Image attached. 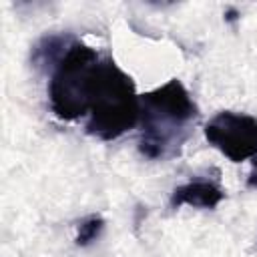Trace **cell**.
I'll return each mask as SVG.
<instances>
[{
  "mask_svg": "<svg viewBox=\"0 0 257 257\" xmlns=\"http://www.w3.org/2000/svg\"><path fill=\"white\" fill-rule=\"evenodd\" d=\"M199 108L179 78L139 94V153L147 159H171L193 133Z\"/></svg>",
  "mask_w": 257,
  "mask_h": 257,
  "instance_id": "6da1fadb",
  "label": "cell"
},
{
  "mask_svg": "<svg viewBox=\"0 0 257 257\" xmlns=\"http://www.w3.org/2000/svg\"><path fill=\"white\" fill-rule=\"evenodd\" d=\"M139 122V94L133 78L110 58H100L88 94L84 131L100 141H114Z\"/></svg>",
  "mask_w": 257,
  "mask_h": 257,
  "instance_id": "7a4b0ae2",
  "label": "cell"
},
{
  "mask_svg": "<svg viewBox=\"0 0 257 257\" xmlns=\"http://www.w3.org/2000/svg\"><path fill=\"white\" fill-rule=\"evenodd\" d=\"M100 56L96 48L74 40L50 72L48 102L56 118L74 122L88 114V94Z\"/></svg>",
  "mask_w": 257,
  "mask_h": 257,
  "instance_id": "3957f363",
  "label": "cell"
},
{
  "mask_svg": "<svg viewBox=\"0 0 257 257\" xmlns=\"http://www.w3.org/2000/svg\"><path fill=\"white\" fill-rule=\"evenodd\" d=\"M205 139L229 161L241 163L257 155V118L243 112L221 110L205 124Z\"/></svg>",
  "mask_w": 257,
  "mask_h": 257,
  "instance_id": "277c9868",
  "label": "cell"
},
{
  "mask_svg": "<svg viewBox=\"0 0 257 257\" xmlns=\"http://www.w3.org/2000/svg\"><path fill=\"white\" fill-rule=\"evenodd\" d=\"M223 199H225V191L217 183L195 179V181L175 187V191L171 193L169 205L173 209H179L183 205L199 207V209H215Z\"/></svg>",
  "mask_w": 257,
  "mask_h": 257,
  "instance_id": "5b68a950",
  "label": "cell"
},
{
  "mask_svg": "<svg viewBox=\"0 0 257 257\" xmlns=\"http://www.w3.org/2000/svg\"><path fill=\"white\" fill-rule=\"evenodd\" d=\"M76 38L68 34H46L42 36L30 52V62L38 70H54V66L60 62V58L66 54V50L72 46Z\"/></svg>",
  "mask_w": 257,
  "mask_h": 257,
  "instance_id": "8992f818",
  "label": "cell"
},
{
  "mask_svg": "<svg viewBox=\"0 0 257 257\" xmlns=\"http://www.w3.org/2000/svg\"><path fill=\"white\" fill-rule=\"evenodd\" d=\"M104 229V219L100 215H88L86 219H82L78 223V233H76V245L78 247H86L92 241H96L100 237Z\"/></svg>",
  "mask_w": 257,
  "mask_h": 257,
  "instance_id": "52a82bcc",
  "label": "cell"
},
{
  "mask_svg": "<svg viewBox=\"0 0 257 257\" xmlns=\"http://www.w3.org/2000/svg\"><path fill=\"white\" fill-rule=\"evenodd\" d=\"M247 187L249 189H257V155L253 157V167H251V173L247 177Z\"/></svg>",
  "mask_w": 257,
  "mask_h": 257,
  "instance_id": "ba28073f",
  "label": "cell"
},
{
  "mask_svg": "<svg viewBox=\"0 0 257 257\" xmlns=\"http://www.w3.org/2000/svg\"><path fill=\"white\" fill-rule=\"evenodd\" d=\"M237 18H239V12H237L235 8H229V10L225 12V20H227V22H235Z\"/></svg>",
  "mask_w": 257,
  "mask_h": 257,
  "instance_id": "9c48e42d",
  "label": "cell"
}]
</instances>
